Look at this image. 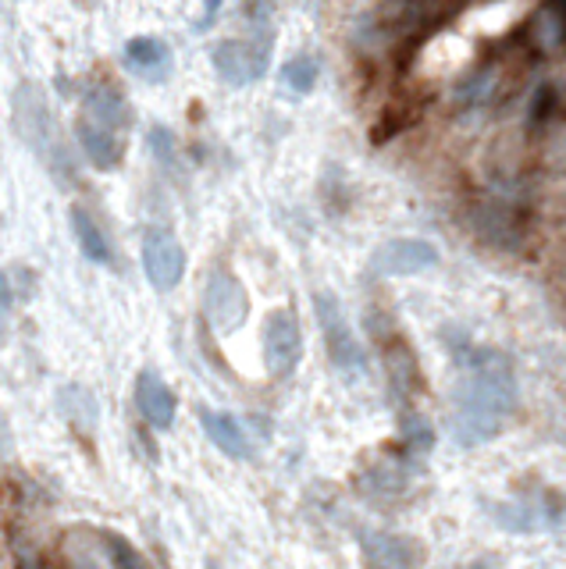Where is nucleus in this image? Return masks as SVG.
Returning <instances> with one entry per match:
<instances>
[{
	"label": "nucleus",
	"instance_id": "nucleus-8",
	"mask_svg": "<svg viewBox=\"0 0 566 569\" xmlns=\"http://www.w3.org/2000/svg\"><path fill=\"white\" fill-rule=\"evenodd\" d=\"M264 360L275 377H289L303 360V331L292 310H275L264 324Z\"/></svg>",
	"mask_w": 566,
	"mask_h": 569
},
{
	"label": "nucleus",
	"instance_id": "nucleus-15",
	"mask_svg": "<svg viewBox=\"0 0 566 569\" xmlns=\"http://www.w3.org/2000/svg\"><path fill=\"white\" fill-rule=\"evenodd\" d=\"M200 427H204V435L218 445V449L225 456H232V459H250V438H246V431H242V424L236 416H228V413H214V410H200Z\"/></svg>",
	"mask_w": 566,
	"mask_h": 569
},
{
	"label": "nucleus",
	"instance_id": "nucleus-13",
	"mask_svg": "<svg viewBox=\"0 0 566 569\" xmlns=\"http://www.w3.org/2000/svg\"><path fill=\"white\" fill-rule=\"evenodd\" d=\"M136 405L146 424L157 431H168L174 424V391L154 371H143L136 377Z\"/></svg>",
	"mask_w": 566,
	"mask_h": 569
},
{
	"label": "nucleus",
	"instance_id": "nucleus-21",
	"mask_svg": "<svg viewBox=\"0 0 566 569\" xmlns=\"http://www.w3.org/2000/svg\"><path fill=\"white\" fill-rule=\"evenodd\" d=\"M402 438H407V449L410 452L424 456L431 445H435V431L427 427L424 416H407V420H402Z\"/></svg>",
	"mask_w": 566,
	"mask_h": 569
},
{
	"label": "nucleus",
	"instance_id": "nucleus-16",
	"mask_svg": "<svg viewBox=\"0 0 566 569\" xmlns=\"http://www.w3.org/2000/svg\"><path fill=\"white\" fill-rule=\"evenodd\" d=\"M72 232L79 239V250H83L93 264H100V267H111L115 264L111 239L104 235V228L97 225V218H93L86 207H79V203H72Z\"/></svg>",
	"mask_w": 566,
	"mask_h": 569
},
{
	"label": "nucleus",
	"instance_id": "nucleus-1",
	"mask_svg": "<svg viewBox=\"0 0 566 569\" xmlns=\"http://www.w3.org/2000/svg\"><path fill=\"white\" fill-rule=\"evenodd\" d=\"M520 385L514 360L498 349H470L467 367L453 396L449 435L463 449L489 445L509 416L517 413Z\"/></svg>",
	"mask_w": 566,
	"mask_h": 569
},
{
	"label": "nucleus",
	"instance_id": "nucleus-4",
	"mask_svg": "<svg viewBox=\"0 0 566 569\" xmlns=\"http://www.w3.org/2000/svg\"><path fill=\"white\" fill-rule=\"evenodd\" d=\"M314 314H317V324H321V335H325L328 360L342 374H363L368 360H363L357 331L349 328V320L342 314V303L335 300L332 292H314Z\"/></svg>",
	"mask_w": 566,
	"mask_h": 569
},
{
	"label": "nucleus",
	"instance_id": "nucleus-17",
	"mask_svg": "<svg viewBox=\"0 0 566 569\" xmlns=\"http://www.w3.org/2000/svg\"><path fill=\"white\" fill-rule=\"evenodd\" d=\"M417 121H421V104H417V100L393 104V107L385 111V118L374 125L371 143H374V146H385L388 140H396L399 132H407L410 125H417Z\"/></svg>",
	"mask_w": 566,
	"mask_h": 569
},
{
	"label": "nucleus",
	"instance_id": "nucleus-5",
	"mask_svg": "<svg viewBox=\"0 0 566 569\" xmlns=\"http://www.w3.org/2000/svg\"><path fill=\"white\" fill-rule=\"evenodd\" d=\"M204 314L214 331H239L250 314V295L242 289V281L228 270H214L204 289Z\"/></svg>",
	"mask_w": 566,
	"mask_h": 569
},
{
	"label": "nucleus",
	"instance_id": "nucleus-18",
	"mask_svg": "<svg viewBox=\"0 0 566 569\" xmlns=\"http://www.w3.org/2000/svg\"><path fill=\"white\" fill-rule=\"evenodd\" d=\"M495 83H498V72L492 61H484L481 68H474L460 86H456V104L463 107V111H470V107H481L484 100L495 93Z\"/></svg>",
	"mask_w": 566,
	"mask_h": 569
},
{
	"label": "nucleus",
	"instance_id": "nucleus-22",
	"mask_svg": "<svg viewBox=\"0 0 566 569\" xmlns=\"http://www.w3.org/2000/svg\"><path fill=\"white\" fill-rule=\"evenodd\" d=\"M150 150L160 157V160H165V165H168V160H171V154H174V135L165 129V125H157V129H150Z\"/></svg>",
	"mask_w": 566,
	"mask_h": 569
},
{
	"label": "nucleus",
	"instance_id": "nucleus-7",
	"mask_svg": "<svg viewBox=\"0 0 566 569\" xmlns=\"http://www.w3.org/2000/svg\"><path fill=\"white\" fill-rule=\"evenodd\" d=\"M143 270L157 292H171L185 275V250L168 228H146L143 235Z\"/></svg>",
	"mask_w": 566,
	"mask_h": 569
},
{
	"label": "nucleus",
	"instance_id": "nucleus-11",
	"mask_svg": "<svg viewBox=\"0 0 566 569\" xmlns=\"http://www.w3.org/2000/svg\"><path fill=\"white\" fill-rule=\"evenodd\" d=\"M478 232L498 250H520L528 235V214L514 199H484L478 207Z\"/></svg>",
	"mask_w": 566,
	"mask_h": 569
},
{
	"label": "nucleus",
	"instance_id": "nucleus-6",
	"mask_svg": "<svg viewBox=\"0 0 566 569\" xmlns=\"http://www.w3.org/2000/svg\"><path fill=\"white\" fill-rule=\"evenodd\" d=\"M438 264L435 242L427 239H388L371 256V275L377 278H410L424 275Z\"/></svg>",
	"mask_w": 566,
	"mask_h": 569
},
{
	"label": "nucleus",
	"instance_id": "nucleus-9",
	"mask_svg": "<svg viewBox=\"0 0 566 569\" xmlns=\"http://www.w3.org/2000/svg\"><path fill=\"white\" fill-rule=\"evenodd\" d=\"M214 72H218L228 86H250L267 72V47L250 44V39H225L210 53Z\"/></svg>",
	"mask_w": 566,
	"mask_h": 569
},
{
	"label": "nucleus",
	"instance_id": "nucleus-23",
	"mask_svg": "<svg viewBox=\"0 0 566 569\" xmlns=\"http://www.w3.org/2000/svg\"><path fill=\"white\" fill-rule=\"evenodd\" d=\"M64 569H107V566L93 552L79 548V552H69V559H64Z\"/></svg>",
	"mask_w": 566,
	"mask_h": 569
},
{
	"label": "nucleus",
	"instance_id": "nucleus-12",
	"mask_svg": "<svg viewBox=\"0 0 566 569\" xmlns=\"http://www.w3.org/2000/svg\"><path fill=\"white\" fill-rule=\"evenodd\" d=\"M125 64L146 83H165L171 75V47L160 36H136L125 47Z\"/></svg>",
	"mask_w": 566,
	"mask_h": 569
},
{
	"label": "nucleus",
	"instance_id": "nucleus-10",
	"mask_svg": "<svg viewBox=\"0 0 566 569\" xmlns=\"http://www.w3.org/2000/svg\"><path fill=\"white\" fill-rule=\"evenodd\" d=\"M360 555L368 569H417L424 562V548L413 537L388 531H363Z\"/></svg>",
	"mask_w": 566,
	"mask_h": 569
},
{
	"label": "nucleus",
	"instance_id": "nucleus-24",
	"mask_svg": "<svg viewBox=\"0 0 566 569\" xmlns=\"http://www.w3.org/2000/svg\"><path fill=\"white\" fill-rule=\"evenodd\" d=\"M11 300H15V295H11V281H8L4 270H0V314L11 310Z\"/></svg>",
	"mask_w": 566,
	"mask_h": 569
},
{
	"label": "nucleus",
	"instance_id": "nucleus-19",
	"mask_svg": "<svg viewBox=\"0 0 566 569\" xmlns=\"http://www.w3.org/2000/svg\"><path fill=\"white\" fill-rule=\"evenodd\" d=\"M317 75H321V64L310 58V53H300V58L281 64V86L296 93V97H306V93L317 86Z\"/></svg>",
	"mask_w": 566,
	"mask_h": 569
},
{
	"label": "nucleus",
	"instance_id": "nucleus-20",
	"mask_svg": "<svg viewBox=\"0 0 566 569\" xmlns=\"http://www.w3.org/2000/svg\"><path fill=\"white\" fill-rule=\"evenodd\" d=\"M531 125L538 129V125H545V121L552 118V114H559V93H556V86L552 83H542L534 93H531Z\"/></svg>",
	"mask_w": 566,
	"mask_h": 569
},
{
	"label": "nucleus",
	"instance_id": "nucleus-2",
	"mask_svg": "<svg viewBox=\"0 0 566 569\" xmlns=\"http://www.w3.org/2000/svg\"><path fill=\"white\" fill-rule=\"evenodd\" d=\"M132 125V107L115 86H93L75 121V135L83 143L93 168L115 171L125 157V132Z\"/></svg>",
	"mask_w": 566,
	"mask_h": 569
},
{
	"label": "nucleus",
	"instance_id": "nucleus-14",
	"mask_svg": "<svg viewBox=\"0 0 566 569\" xmlns=\"http://www.w3.org/2000/svg\"><path fill=\"white\" fill-rule=\"evenodd\" d=\"M382 352H385V367H388V382L399 391V396H413L421 388V367H417L413 349L407 346L402 335H385L382 338Z\"/></svg>",
	"mask_w": 566,
	"mask_h": 569
},
{
	"label": "nucleus",
	"instance_id": "nucleus-3",
	"mask_svg": "<svg viewBox=\"0 0 566 569\" xmlns=\"http://www.w3.org/2000/svg\"><path fill=\"white\" fill-rule=\"evenodd\" d=\"M15 129L25 140V146L44 160L47 171L53 174L58 182H72L75 179V165H72V154L64 146L61 132H58V121H53L50 107L44 100V93L36 86L22 83L15 89Z\"/></svg>",
	"mask_w": 566,
	"mask_h": 569
}]
</instances>
